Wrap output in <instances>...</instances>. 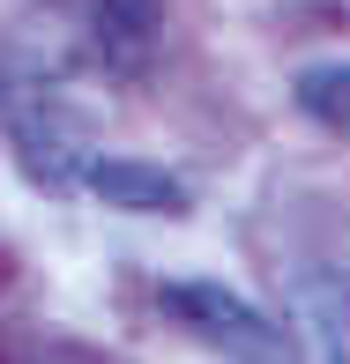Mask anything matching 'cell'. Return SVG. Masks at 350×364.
<instances>
[{"label":"cell","instance_id":"3957f363","mask_svg":"<svg viewBox=\"0 0 350 364\" xmlns=\"http://www.w3.org/2000/svg\"><path fill=\"white\" fill-rule=\"evenodd\" d=\"M82 186H90L105 208H135V216H187L194 208V193L179 186L172 171L142 164V156H90Z\"/></svg>","mask_w":350,"mask_h":364},{"label":"cell","instance_id":"277c9868","mask_svg":"<svg viewBox=\"0 0 350 364\" xmlns=\"http://www.w3.org/2000/svg\"><path fill=\"white\" fill-rule=\"evenodd\" d=\"M291 320L313 357H350V283L328 268L291 275Z\"/></svg>","mask_w":350,"mask_h":364},{"label":"cell","instance_id":"6da1fadb","mask_svg":"<svg viewBox=\"0 0 350 364\" xmlns=\"http://www.w3.org/2000/svg\"><path fill=\"white\" fill-rule=\"evenodd\" d=\"M90 119H82L75 105H60V97H38V105L15 112V164H23L30 178H38L45 193H68L82 186V171H90Z\"/></svg>","mask_w":350,"mask_h":364},{"label":"cell","instance_id":"5b68a950","mask_svg":"<svg viewBox=\"0 0 350 364\" xmlns=\"http://www.w3.org/2000/svg\"><path fill=\"white\" fill-rule=\"evenodd\" d=\"M298 112L321 127H336V134H350V60H321V68H306L291 82Z\"/></svg>","mask_w":350,"mask_h":364},{"label":"cell","instance_id":"7a4b0ae2","mask_svg":"<svg viewBox=\"0 0 350 364\" xmlns=\"http://www.w3.org/2000/svg\"><path fill=\"white\" fill-rule=\"evenodd\" d=\"M164 305H172V320L202 327L216 350H231V357H283V350H291V335H283L269 312L246 305V297L224 290V283H172Z\"/></svg>","mask_w":350,"mask_h":364},{"label":"cell","instance_id":"8992f818","mask_svg":"<svg viewBox=\"0 0 350 364\" xmlns=\"http://www.w3.org/2000/svg\"><path fill=\"white\" fill-rule=\"evenodd\" d=\"M97 23H105L112 53H149L164 23V0H97Z\"/></svg>","mask_w":350,"mask_h":364}]
</instances>
